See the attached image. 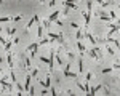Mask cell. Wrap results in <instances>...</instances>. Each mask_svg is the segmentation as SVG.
Segmentation results:
<instances>
[{
    "label": "cell",
    "instance_id": "6da1fadb",
    "mask_svg": "<svg viewBox=\"0 0 120 96\" xmlns=\"http://www.w3.org/2000/svg\"><path fill=\"white\" fill-rule=\"evenodd\" d=\"M55 55H56V51L55 50H51V51H50V63H48V69H50V70H53V69H55Z\"/></svg>",
    "mask_w": 120,
    "mask_h": 96
},
{
    "label": "cell",
    "instance_id": "7a4b0ae2",
    "mask_svg": "<svg viewBox=\"0 0 120 96\" xmlns=\"http://www.w3.org/2000/svg\"><path fill=\"white\" fill-rule=\"evenodd\" d=\"M48 37L51 38V40H56V42H59L61 45H63V42H64V38H63V35H61V34H55V32H50V34H48Z\"/></svg>",
    "mask_w": 120,
    "mask_h": 96
},
{
    "label": "cell",
    "instance_id": "3957f363",
    "mask_svg": "<svg viewBox=\"0 0 120 96\" xmlns=\"http://www.w3.org/2000/svg\"><path fill=\"white\" fill-rule=\"evenodd\" d=\"M77 48H79V55H80V56H83V55L86 53V48L83 45V42H80V40H77Z\"/></svg>",
    "mask_w": 120,
    "mask_h": 96
},
{
    "label": "cell",
    "instance_id": "277c9868",
    "mask_svg": "<svg viewBox=\"0 0 120 96\" xmlns=\"http://www.w3.org/2000/svg\"><path fill=\"white\" fill-rule=\"evenodd\" d=\"M63 75L67 77V78H77V74L75 72H71V69H64L63 70Z\"/></svg>",
    "mask_w": 120,
    "mask_h": 96
},
{
    "label": "cell",
    "instance_id": "5b68a950",
    "mask_svg": "<svg viewBox=\"0 0 120 96\" xmlns=\"http://www.w3.org/2000/svg\"><path fill=\"white\" fill-rule=\"evenodd\" d=\"M38 47H40V45H38V42H34V43H30V45L26 48V51H24V53L27 55V53H30V51H32V50H38Z\"/></svg>",
    "mask_w": 120,
    "mask_h": 96
},
{
    "label": "cell",
    "instance_id": "8992f818",
    "mask_svg": "<svg viewBox=\"0 0 120 96\" xmlns=\"http://www.w3.org/2000/svg\"><path fill=\"white\" fill-rule=\"evenodd\" d=\"M75 2H77V0H64V5L67 7V8H74V10H77L79 7L75 5Z\"/></svg>",
    "mask_w": 120,
    "mask_h": 96
},
{
    "label": "cell",
    "instance_id": "52a82bcc",
    "mask_svg": "<svg viewBox=\"0 0 120 96\" xmlns=\"http://www.w3.org/2000/svg\"><path fill=\"white\" fill-rule=\"evenodd\" d=\"M59 15H61V11H58V10H56V11H53V13H51V15L48 16V21H50V22L56 21V19L59 18Z\"/></svg>",
    "mask_w": 120,
    "mask_h": 96
},
{
    "label": "cell",
    "instance_id": "ba28073f",
    "mask_svg": "<svg viewBox=\"0 0 120 96\" xmlns=\"http://www.w3.org/2000/svg\"><path fill=\"white\" fill-rule=\"evenodd\" d=\"M82 16H83V19H85V24L88 26V24H90V18H91V11H83Z\"/></svg>",
    "mask_w": 120,
    "mask_h": 96
},
{
    "label": "cell",
    "instance_id": "9c48e42d",
    "mask_svg": "<svg viewBox=\"0 0 120 96\" xmlns=\"http://www.w3.org/2000/svg\"><path fill=\"white\" fill-rule=\"evenodd\" d=\"M85 37L88 38V42H90L91 45H96V43H98V42H96V38L93 37V35H91V34H90V32H85Z\"/></svg>",
    "mask_w": 120,
    "mask_h": 96
},
{
    "label": "cell",
    "instance_id": "30bf717a",
    "mask_svg": "<svg viewBox=\"0 0 120 96\" xmlns=\"http://www.w3.org/2000/svg\"><path fill=\"white\" fill-rule=\"evenodd\" d=\"M102 88V85H96V86H90V91H88V95H96V91H99Z\"/></svg>",
    "mask_w": 120,
    "mask_h": 96
},
{
    "label": "cell",
    "instance_id": "8fae6325",
    "mask_svg": "<svg viewBox=\"0 0 120 96\" xmlns=\"http://www.w3.org/2000/svg\"><path fill=\"white\" fill-rule=\"evenodd\" d=\"M37 21H38V16H37V15H35V16H32V19L27 22V29H30L34 24H35V22H37Z\"/></svg>",
    "mask_w": 120,
    "mask_h": 96
},
{
    "label": "cell",
    "instance_id": "7c38bea8",
    "mask_svg": "<svg viewBox=\"0 0 120 96\" xmlns=\"http://www.w3.org/2000/svg\"><path fill=\"white\" fill-rule=\"evenodd\" d=\"M7 61H8V66H10V69L15 66V61H13V55L8 51V56H7Z\"/></svg>",
    "mask_w": 120,
    "mask_h": 96
},
{
    "label": "cell",
    "instance_id": "4fadbf2b",
    "mask_svg": "<svg viewBox=\"0 0 120 96\" xmlns=\"http://www.w3.org/2000/svg\"><path fill=\"white\" fill-rule=\"evenodd\" d=\"M22 56H24V61H26V69L29 70V69L32 67V64H30V58H29V56H26V53H24Z\"/></svg>",
    "mask_w": 120,
    "mask_h": 96
},
{
    "label": "cell",
    "instance_id": "5bb4252c",
    "mask_svg": "<svg viewBox=\"0 0 120 96\" xmlns=\"http://www.w3.org/2000/svg\"><path fill=\"white\" fill-rule=\"evenodd\" d=\"M8 21H13V16H2V18H0V24L8 22Z\"/></svg>",
    "mask_w": 120,
    "mask_h": 96
},
{
    "label": "cell",
    "instance_id": "9a60e30c",
    "mask_svg": "<svg viewBox=\"0 0 120 96\" xmlns=\"http://www.w3.org/2000/svg\"><path fill=\"white\" fill-rule=\"evenodd\" d=\"M40 83L45 86V88H50V75H46V80H42Z\"/></svg>",
    "mask_w": 120,
    "mask_h": 96
},
{
    "label": "cell",
    "instance_id": "2e32d148",
    "mask_svg": "<svg viewBox=\"0 0 120 96\" xmlns=\"http://www.w3.org/2000/svg\"><path fill=\"white\" fill-rule=\"evenodd\" d=\"M30 88V75L26 77V83H24V90H29Z\"/></svg>",
    "mask_w": 120,
    "mask_h": 96
},
{
    "label": "cell",
    "instance_id": "e0dca14e",
    "mask_svg": "<svg viewBox=\"0 0 120 96\" xmlns=\"http://www.w3.org/2000/svg\"><path fill=\"white\" fill-rule=\"evenodd\" d=\"M38 30H37V35H38V38H42V37H43V29H45V27H43V26H38Z\"/></svg>",
    "mask_w": 120,
    "mask_h": 96
},
{
    "label": "cell",
    "instance_id": "ac0fdd59",
    "mask_svg": "<svg viewBox=\"0 0 120 96\" xmlns=\"http://www.w3.org/2000/svg\"><path fill=\"white\" fill-rule=\"evenodd\" d=\"M99 19H101V21H112L109 15H101V16H99Z\"/></svg>",
    "mask_w": 120,
    "mask_h": 96
},
{
    "label": "cell",
    "instance_id": "d6986e66",
    "mask_svg": "<svg viewBox=\"0 0 120 96\" xmlns=\"http://www.w3.org/2000/svg\"><path fill=\"white\" fill-rule=\"evenodd\" d=\"M7 32H8V37H11V35H15V34H16V29L13 27V29H7Z\"/></svg>",
    "mask_w": 120,
    "mask_h": 96
},
{
    "label": "cell",
    "instance_id": "ffe728a7",
    "mask_svg": "<svg viewBox=\"0 0 120 96\" xmlns=\"http://www.w3.org/2000/svg\"><path fill=\"white\" fill-rule=\"evenodd\" d=\"M11 45H13V42H8V40H7V43H5L3 47H5V50H7V51H10V50H11Z\"/></svg>",
    "mask_w": 120,
    "mask_h": 96
},
{
    "label": "cell",
    "instance_id": "44dd1931",
    "mask_svg": "<svg viewBox=\"0 0 120 96\" xmlns=\"http://www.w3.org/2000/svg\"><path fill=\"white\" fill-rule=\"evenodd\" d=\"M77 86H79V88H80V90H82L83 93H86V91H85V85H83V83H80V82H79V80H77Z\"/></svg>",
    "mask_w": 120,
    "mask_h": 96
},
{
    "label": "cell",
    "instance_id": "7402d4cb",
    "mask_svg": "<svg viewBox=\"0 0 120 96\" xmlns=\"http://www.w3.org/2000/svg\"><path fill=\"white\" fill-rule=\"evenodd\" d=\"M112 69H114V67H106V69H102L101 72L102 74H109V72H112Z\"/></svg>",
    "mask_w": 120,
    "mask_h": 96
},
{
    "label": "cell",
    "instance_id": "603a6c76",
    "mask_svg": "<svg viewBox=\"0 0 120 96\" xmlns=\"http://www.w3.org/2000/svg\"><path fill=\"white\" fill-rule=\"evenodd\" d=\"M38 59H40L42 63H50V58H45V56H38Z\"/></svg>",
    "mask_w": 120,
    "mask_h": 96
},
{
    "label": "cell",
    "instance_id": "cb8c5ba5",
    "mask_svg": "<svg viewBox=\"0 0 120 96\" xmlns=\"http://www.w3.org/2000/svg\"><path fill=\"white\" fill-rule=\"evenodd\" d=\"M79 72H83V61H79Z\"/></svg>",
    "mask_w": 120,
    "mask_h": 96
},
{
    "label": "cell",
    "instance_id": "d4e9b609",
    "mask_svg": "<svg viewBox=\"0 0 120 96\" xmlns=\"http://www.w3.org/2000/svg\"><path fill=\"white\" fill-rule=\"evenodd\" d=\"M107 53H109V55H115L114 48H112V47H109V45H107Z\"/></svg>",
    "mask_w": 120,
    "mask_h": 96
},
{
    "label": "cell",
    "instance_id": "484cf974",
    "mask_svg": "<svg viewBox=\"0 0 120 96\" xmlns=\"http://www.w3.org/2000/svg\"><path fill=\"white\" fill-rule=\"evenodd\" d=\"M94 2H98V3H101L102 7H107V5H109V3H107V2H104V0H94Z\"/></svg>",
    "mask_w": 120,
    "mask_h": 96
},
{
    "label": "cell",
    "instance_id": "4316f807",
    "mask_svg": "<svg viewBox=\"0 0 120 96\" xmlns=\"http://www.w3.org/2000/svg\"><path fill=\"white\" fill-rule=\"evenodd\" d=\"M10 77H11V82L16 83V75H15V72H10Z\"/></svg>",
    "mask_w": 120,
    "mask_h": 96
},
{
    "label": "cell",
    "instance_id": "83f0119b",
    "mask_svg": "<svg viewBox=\"0 0 120 96\" xmlns=\"http://www.w3.org/2000/svg\"><path fill=\"white\" fill-rule=\"evenodd\" d=\"M55 58H56V61H58L59 64H63V58L59 56V55H55Z\"/></svg>",
    "mask_w": 120,
    "mask_h": 96
},
{
    "label": "cell",
    "instance_id": "f1b7e54d",
    "mask_svg": "<svg viewBox=\"0 0 120 96\" xmlns=\"http://www.w3.org/2000/svg\"><path fill=\"white\" fill-rule=\"evenodd\" d=\"M109 16H111V19H115V18H117V15H115V11H114V10L109 13Z\"/></svg>",
    "mask_w": 120,
    "mask_h": 96
},
{
    "label": "cell",
    "instance_id": "f546056e",
    "mask_svg": "<svg viewBox=\"0 0 120 96\" xmlns=\"http://www.w3.org/2000/svg\"><path fill=\"white\" fill-rule=\"evenodd\" d=\"M22 19V15H18V16H13V21H21Z\"/></svg>",
    "mask_w": 120,
    "mask_h": 96
},
{
    "label": "cell",
    "instance_id": "4dcf8cb0",
    "mask_svg": "<svg viewBox=\"0 0 120 96\" xmlns=\"http://www.w3.org/2000/svg\"><path fill=\"white\" fill-rule=\"evenodd\" d=\"M82 35H83V32L79 30V32H77V40H82Z\"/></svg>",
    "mask_w": 120,
    "mask_h": 96
},
{
    "label": "cell",
    "instance_id": "1f68e13d",
    "mask_svg": "<svg viewBox=\"0 0 120 96\" xmlns=\"http://www.w3.org/2000/svg\"><path fill=\"white\" fill-rule=\"evenodd\" d=\"M38 75V69H34L32 70V77H37Z\"/></svg>",
    "mask_w": 120,
    "mask_h": 96
},
{
    "label": "cell",
    "instance_id": "d6a6232c",
    "mask_svg": "<svg viewBox=\"0 0 120 96\" xmlns=\"http://www.w3.org/2000/svg\"><path fill=\"white\" fill-rule=\"evenodd\" d=\"M71 26H72V29H80V26H79V24H77V22H72V24H71Z\"/></svg>",
    "mask_w": 120,
    "mask_h": 96
},
{
    "label": "cell",
    "instance_id": "836d02e7",
    "mask_svg": "<svg viewBox=\"0 0 120 96\" xmlns=\"http://www.w3.org/2000/svg\"><path fill=\"white\" fill-rule=\"evenodd\" d=\"M55 5H56L55 0H50V2H48V7H55Z\"/></svg>",
    "mask_w": 120,
    "mask_h": 96
},
{
    "label": "cell",
    "instance_id": "e575fe53",
    "mask_svg": "<svg viewBox=\"0 0 120 96\" xmlns=\"http://www.w3.org/2000/svg\"><path fill=\"white\" fill-rule=\"evenodd\" d=\"M35 55H37V50H32L30 51V58H35Z\"/></svg>",
    "mask_w": 120,
    "mask_h": 96
},
{
    "label": "cell",
    "instance_id": "d590c367",
    "mask_svg": "<svg viewBox=\"0 0 120 96\" xmlns=\"http://www.w3.org/2000/svg\"><path fill=\"white\" fill-rule=\"evenodd\" d=\"M29 91H30V95H35V88H34V86H30Z\"/></svg>",
    "mask_w": 120,
    "mask_h": 96
},
{
    "label": "cell",
    "instance_id": "8d00e7d4",
    "mask_svg": "<svg viewBox=\"0 0 120 96\" xmlns=\"http://www.w3.org/2000/svg\"><path fill=\"white\" fill-rule=\"evenodd\" d=\"M86 8H88V11H91V2H86Z\"/></svg>",
    "mask_w": 120,
    "mask_h": 96
},
{
    "label": "cell",
    "instance_id": "74e56055",
    "mask_svg": "<svg viewBox=\"0 0 120 96\" xmlns=\"http://www.w3.org/2000/svg\"><path fill=\"white\" fill-rule=\"evenodd\" d=\"M67 58H69V59H72V58H74V53H72V51H69V53H67Z\"/></svg>",
    "mask_w": 120,
    "mask_h": 96
},
{
    "label": "cell",
    "instance_id": "f35d334b",
    "mask_svg": "<svg viewBox=\"0 0 120 96\" xmlns=\"http://www.w3.org/2000/svg\"><path fill=\"white\" fill-rule=\"evenodd\" d=\"M50 91H51L50 95H53V96H55V95H58V93H56V90H55V88H50Z\"/></svg>",
    "mask_w": 120,
    "mask_h": 96
},
{
    "label": "cell",
    "instance_id": "ab89813d",
    "mask_svg": "<svg viewBox=\"0 0 120 96\" xmlns=\"http://www.w3.org/2000/svg\"><path fill=\"white\" fill-rule=\"evenodd\" d=\"M112 67H114V69H120V64H114Z\"/></svg>",
    "mask_w": 120,
    "mask_h": 96
},
{
    "label": "cell",
    "instance_id": "60d3db41",
    "mask_svg": "<svg viewBox=\"0 0 120 96\" xmlns=\"http://www.w3.org/2000/svg\"><path fill=\"white\" fill-rule=\"evenodd\" d=\"M43 2H45V0H38V3H43Z\"/></svg>",
    "mask_w": 120,
    "mask_h": 96
},
{
    "label": "cell",
    "instance_id": "b9f144b4",
    "mask_svg": "<svg viewBox=\"0 0 120 96\" xmlns=\"http://www.w3.org/2000/svg\"><path fill=\"white\" fill-rule=\"evenodd\" d=\"M0 63H2V55H0Z\"/></svg>",
    "mask_w": 120,
    "mask_h": 96
},
{
    "label": "cell",
    "instance_id": "7bdbcfd3",
    "mask_svg": "<svg viewBox=\"0 0 120 96\" xmlns=\"http://www.w3.org/2000/svg\"><path fill=\"white\" fill-rule=\"evenodd\" d=\"M0 3H3V0H0Z\"/></svg>",
    "mask_w": 120,
    "mask_h": 96
},
{
    "label": "cell",
    "instance_id": "ee69618b",
    "mask_svg": "<svg viewBox=\"0 0 120 96\" xmlns=\"http://www.w3.org/2000/svg\"><path fill=\"white\" fill-rule=\"evenodd\" d=\"M2 91H3V90H0V95H2Z\"/></svg>",
    "mask_w": 120,
    "mask_h": 96
}]
</instances>
